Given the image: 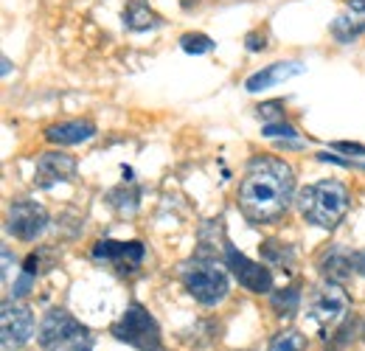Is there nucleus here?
Segmentation results:
<instances>
[{"label": "nucleus", "mask_w": 365, "mask_h": 351, "mask_svg": "<svg viewBox=\"0 0 365 351\" xmlns=\"http://www.w3.org/2000/svg\"><path fill=\"white\" fill-rule=\"evenodd\" d=\"M292 191L295 175L289 163L273 155H259L239 183V208L250 222H273L289 208Z\"/></svg>", "instance_id": "1"}, {"label": "nucleus", "mask_w": 365, "mask_h": 351, "mask_svg": "<svg viewBox=\"0 0 365 351\" xmlns=\"http://www.w3.org/2000/svg\"><path fill=\"white\" fill-rule=\"evenodd\" d=\"M298 208H301V217L309 225L331 230L343 222L346 211H349V188L337 180L312 183L298 194Z\"/></svg>", "instance_id": "2"}, {"label": "nucleus", "mask_w": 365, "mask_h": 351, "mask_svg": "<svg viewBox=\"0 0 365 351\" xmlns=\"http://www.w3.org/2000/svg\"><path fill=\"white\" fill-rule=\"evenodd\" d=\"M180 281L194 301L202 307H217L228 295V273L217 256L200 253L180 267Z\"/></svg>", "instance_id": "3"}, {"label": "nucleus", "mask_w": 365, "mask_h": 351, "mask_svg": "<svg viewBox=\"0 0 365 351\" xmlns=\"http://www.w3.org/2000/svg\"><path fill=\"white\" fill-rule=\"evenodd\" d=\"M349 309H351V301H349L346 290L340 284H334V281L320 284L318 290L312 292V298H309V317H312L315 329L329 340L346 323Z\"/></svg>", "instance_id": "4"}, {"label": "nucleus", "mask_w": 365, "mask_h": 351, "mask_svg": "<svg viewBox=\"0 0 365 351\" xmlns=\"http://www.w3.org/2000/svg\"><path fill=\"white\" fill-rule=\"evenodd\" d=\"M113 337L133 346L138 351H155L160 349V329H158V320L140 307L133 304L127 309L115 323H113Z\"/></svg>", "instance_id": "5"}, {"label": "nucleus", "mask_w": 365, "mask_h": 351, "mask_svg": "<svg viewBox=\"0 0 365 351\" xmlns=\"http://www.w3.org/2000/svg\"><path fill=\"white\" fill-rule=\"evenodd\" d=\"M85 335H91L73 315H68L65 309H51L37 332V340L46 351L71 349L73 343H79Z\"/></svg>", "instance_id": "6"}, {"label": "nucleus", "mask_w": 365, "mask_h": 351, "mask_svg": "<svg viewBox=\"0 0 365 351\" xmlns=\"http://www.w3.org/2000/svg\"><path fill=\"white\" fill-rule=\"evenodd\" d=\"M146 248L140 242H113V239H101L93 245V259L101 264H110L118 275H133L138 267L143 264Z\"/></svg>", "instance_id": "7"}, {"label": "nucleus", "mask_w": 365, "mask_h": 351, "mask_svg": "<svg viewBox=\"0 0 365 351\" xmlns=\"http://www.w3.org/2000/svg\"><path fill=\"white\" fill-rule=\"evenodd\" d=\"M6 228L14 239L20 242H34L43 230L48 228V211L34 203V200H14L9 205V220H6Z\"/></svg>", "instance_id": "8"}, {"label": "nucleus", "mask_w": 365, "mask_h": 351, "mask_svg": "<svg viewBox=\"0 0 365 351\" xmlns=\"http://www.w3.org/2000/svg\"><path fill=\"white\" fill-rule=\"evenodd\" d=\"M225 267L236 275V281H239L245 290H250V292H256V295L273 292V273H270V267H264V264H259V262H250V259H247L245 253H239L230 242H225Z\"/></svg>", "instance_id": "9"}, {"label": "nucleus", "mask_w": 365, "mask_h": 351, "mask_svg": "<svg viewBox=\"0 0 365 351\" xmlns=\"http://www.w3.org/2000/svg\"><path fill=\"white\" fill-rule=\"evenodd\" d=\"M0 335H3V349L17 351L23 349L31 335H34V315L26 304L17 301H6L3 315H0Z\"/></svg>", "instance_id": "10"}, {"label": "nucleus", "mask_w": 365, "mask_h": 351, "mask_svg": "<svg viewBox=\"0 0 365 351\" xmlns=\"http://www.w3.org/2000/svg\"><path fill=\"white\" fill-rule=\"evenodd\" d=\"M76 175V161L65 152H43L34 163V183L37 188H51Z\"/></svg>", "instance_id": "11"}, {"label": "nucleus", "mask_w": 365, "mask_h": 351, "mask_svg": "<svg viewBox=\"0 0 365 351\" xmlns=\"http://www.w3.org/2000/svg\"><path fill=\"white\" fill-rule=\"evenodd\" d=\"M96 135V124L91 118H76V121H62V124H51L46 130V138L51 143L59 146H73V143H85Z\"/></svg>", "instance_id": "12"}, {"label": "nucleus", "mask_w": 365, "mask_h": 351, "mask_svg": "<svg viewBox=\"0 0 365 351\" xmlns=\"http://www.w3.org/2000/svg\"><path fill=\"white\" fill-rule=\"evenodd\" d=\"M304 71V65L301 62H275L270 68H262L259 73H253L247 82H245V88L250 90V93H259V90H267L273 88V85H281L284 79H289V76H298Z\"/></svg>", "instance_id": "13"}, {"label": "nucleus", "mask_w": 365, "mask_h": 351, "mask_svg": "<svg viewBox=\"0 0 365 351\" xmlns=\"http://www.w3.org/2000/svg\"><path fill=\"white\" fill-rule=\"evenodd\" d=\"M320 273L326 281H334V284H343L346 278H351V270H354V253H346L340 250V245L329 248L323 256H320Z\"/></svg>", "instance_id": "14"}, {"label": "nucleus", "mask_w": 365, "mask_h": 351, "mask_svg": "<svg viewBox=\"0 0 365 351\" xmlns=\"http://www.w3.org/2000/svg\"><path fill=\"white\" fill-rule=\"evenodd\" d=\"M158 23H160V17H158L146 3H140V0H133V3L127 6V11H124V26L133 29V31L155 29Z\"/></svg>", "instance_id": "15"}, {"label": "nucleus", "mask_w": 365, "mask_h": 351, "mask_svg": "<svg viewBox=\"0 0 365 351\" xmlns=\"http://www.w3.org/2000/svg\"><path fill=\"white\" fill-rule=\"evenodd\" d=\"M107 200L113 203V208H115L118 214H124V217H133V214L138 211V200H140V191H138L135 183H130V188H127V183H124V185L113 188V191L107 194Z\"/></svg>", "instance_id": "16"}, {"label": "nucleus", "mask_w": 365, "mask_h": 351, "mask_svg": "<svg viewBox=\"0 0 365 351\" xmlns=\"http://www.w3.org/2000/svg\"><path fill=\"white\" fill-rule=\"evenodd\" d=\"M363 34H365V20H360V17L340 14V17H334V23H331V37H334L337 43H354V40L363 37Z\"/></svg>", "instance_id": "17"}, {"label": "nucleus", "mask_w": 365, "mask_h": 351, "mask_svg": "<svg viewBox=\"0 0 365 351\" xmlns=\"http://www.w3.org/2000/svg\"><path fill=\"white\" fill-rule=\"evenodd\" d=\"M270 307L275 309L278 317H295V312L301 307V292L298 287H284L270 295Z\"/></svg>", "instance_id": "18"}, {"label": "nucleus", "mask_w": 365, "mask_h": 351, "mask_svg": "<svg viewBox=\"0 0 365 351\" xmlns=\"http://www.w3.org/2000/svg\"><path fill=\"white\" fill-rule=\"evenodd\" d=\"M262 253H264V259H270L275 267H292V262H295L292 248H287V245H281V242H275V239H267V242L262 245Z\"/></svg>", "instance_id": "19"}, {"label": "nucleus", "mask_w": 365, "mask_h": 351, "mask_svg": "<svg viewBox=\"0 0 365 351\" xmlns=\"http://www.w3.org/2000/svg\"><path fill=\"white\" fill-rule=\"evenodd\" d=\"M270 351H307V337L301 332H295V329H287V332L273 337Z\"/></svg>", "instance_id": "20"}, {"label": "nucleus", "mask_w": 365, "mask_h": 351, "mask_svg": "<svg viewBox=\"0 0 365 351\" xmlns=\"http://www.w3.org/2000/svg\"><path fill=\"white\" fill-rule=\"evenodd\" d=\"M180 48L185 51V54L200 56V54H208V51L214 48V40H211V37H205V34H182Z\"/></svg>", "instance_id": "21"}, {"label": "nucleus", "mask_w": 365, "mask_h": 351, "mask_svg": "<svg viewBox=\"0 0 365 351\" xmlns=\"http://www.w3.org/2000/svg\"><path fill=\"white\" fill-rule=\"evenodd\" d=\"M51 256H53V250H48V248H43V250H34V253H31V256L23 262V270H26L29 275H34V278H37L40 273H46L48 267H51V264H46V259H51Z\"/></svg>", "instance_id": "22"}, {"label": "nucleus", "mask_w": 365, "mask_h": 351, "mask_svg": "<svg viewBox=\"0 0 365 351\" xmlns=\"http://www.w3.org/2000/svg\"><path fill=\"white\" fill-rule=\"evenodd\" d=\"M256 116L264 121V124H275V121H284V104L281 101H267V104H259Z\"/></svg>", "instance_id": "23"}, {"label": "nucleus", "mask_w": 365, "mask_h": 351, "mask_svg": "<svg viewBox=\"0 0 365 351\" xmlns=\"http://www.w3.org/2000/svg\"><path fill=\"white\" fill-rule=\"evenodd\" d=\"M34 281H37V278H34V275H29V273L23 270V273L17 275V281L11 284V298H23V295H29V292H31V287H34Z\"/></svg>", "instance_id": "24"}, {"label": "nucleus", "mask_w": 365, "mask_h": 351, "mask_svg": "<svg viewBox=\"0 0 365 351\" xmlns=\"http://www.w3.org/2000/svg\"><path fill=\"white\" fill-rule=\"evenodd\" d=\"M264 135H267V138H287V141L298 138L295 127H289V124H284V121H275V124H264Z\"/></svg>", "instance_id": "25"}, {"label": "nucleus", "mask_w": 365, "mask_h": 351, "mask_svg": "<svg viewBox=\"0 0 365 351\" xmlns=\"http://www.w3.org/2000/svg\"><path fill=\"white\" fill-rule=\"evenodd\" d=\"M68 351H93V337H91V335H85L79 343H73Z\"/></svg>", "instance_id": "26"}, {"label": "nucleus", "mask_w": 365, "mask_h": 351, "mask_svg": "<svg viewBox=\"0 0 365 351\" xmlns=\"http://www.w3.org/2000/svg\"><path fill=\"white\" fill-rule=\"evenodd\" d=\"M337 149L351 152V155H365V146H360V143H337Z\"/></svg>", "instance_id": "27"}, {"label": "nucleus", "mask_w": 365, "mask_h": 351, "mask_svg": "<svg viewBox=\"0 0 365 351\" xmlns=\"http://www.w3.org/2000/svg\"><path fill=\"white\" fill-rule=\"evenodd\" d=\"M247 48L250 51H262L264 48V37L259 40V34H247Z\"/></svg>", "instance_id": "28"}, {"label": "nucleus", "mask_w": 365, "mask_h": 351, "mask_svg": "<svg viewBox=\"0 0 365 351\" xmlns=\"http://www.w3.org/2000/svg\"><path fill=\"white\" fill-rule=\"evenodd\" d=\"M354 270H357L360 275H365V250H357V253H354Z\"/></svg>", "instance_id": "29"}, {"label": "nucleus", "mask_w": 365, "mask_h": 351, "mask_svg": "<svg viewBox=\"0 0 365 351\" xmlns=\"http://www.w3.org/2000/svg\"><path fill=\"white\" fill-rule=\"evenodd\" d=\"M349 9H351V11H363L365 14V0H349Z\"/></svg>", "instance_id": "30"}, {"label": "nucleus", "mask_w": 365, "mask_h": 351, "mask_svg": "<svg viewBox=\"0 0 365 351\" xmlns=\"http://www.w3.org/2000/svg\"><path fill=\"white\" fill-rule=\"evenodd\" d=\"M155 351H160V349H155Z\"/></svg>", "instance_id": "31"}, {"label": "nucleus", "mask_w": 365, "mask_h": 351, "mask_svg": "<svg viewBox=\"0 0 365 351\" xmlns=\"http://www.w3.org/2000/svg\"><path fill=\"white\" fill-rule=\"evenodd\" d=\"M363 337H365V332H363Z\"/></svg>", "instance_id": "32"}]
</instances>
